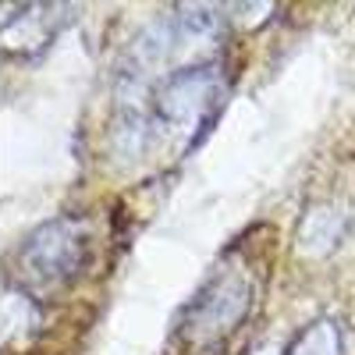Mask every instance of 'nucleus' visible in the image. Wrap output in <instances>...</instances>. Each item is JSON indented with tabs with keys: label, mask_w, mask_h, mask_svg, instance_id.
Segmentation results:
<instances>
[{
	"label": "nucleus",
	"mask_w": 355,
	"mask_h": 355,
	"mask_svg": "<svg viewBox=\"0 0 355 355\" xmlns=\"http://www.w3.org/2000/svg\"><path fill=\"white\" fill-rule=\"evenodd\" d=\"M82 249L85 242H82L78 227L61 220V224H50L46 231H40V239L25 249V266L40 281H57V277L75 274V266L82 263Z\"/></svg>",
	"instance_id": "1"
}]
</instances>
